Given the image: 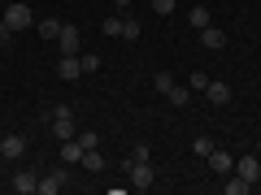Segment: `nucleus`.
I'll return each instance as SVG.
<instances>
[{"label": "nucleus", "mask_w": 261, "mask_h": 195, "mask_svg": "<svg viewBox=\"0 0 261 195\" xmlns=\"http://www.w3.org/2000/svg\"><path fill=\"white\" fill-rule=\"evenodd\" d=\"M53 135H57V139H74V135H79V126H74V113H70V109H65V104H61V109H53Z\"/></svg>", "instance_id": "obj_1"}, {"label": "nucleus", "mask_w": 261, "mask_h": 195, "mask_svg": "<svg viewBox=\"0 0 261 195\" xmlns=\"http://www.w3.org/2000/svg\"><path fill=\"white\" fill-rule=\"evenodd\" d=\"M126 174H130V186H135V191H148V186L157 182L152 160H135V165H126Z\"/></svg>", "instance_id": "obj_2"}, {"label": "nucleus", "mask_w": 261, "mask_h": 195, "mask_svg": "<svg viewBox=\"0 0 261 195\" xmlns=\"http://www.w3.org/2000/svg\"><path fill=\"white\" fill-rule=\"evenodd\" d=\"M57 39H61V56H79V52H83V39H79L74 22H61V35H57Z\"/></svg>", "instance_id": "obj_3"}, {"label": "nucleus", "mask_w": 261, "mask_h": 195, "mask_svg": "<svg viewBox=\"0 0 261 195\" xmlns=\"http://www.w3.org/2000/svg\"><path fill=\"white\" fill-rule=\"evenodd\" d=\"M0 18L9 22V26H13V30H27V26H31V22H35V13H31V9H27V5H9V9L0 13Z\"/></svg>", "instance_id": "obj_4"}, {"label": "nucleus", "mask_w": 261, "mask_h": 195, "mask_svg": "<svg viewBox=\"0 0 261 195\" xmlns=\"http://www.w3.org/2000/svg\"><path fill=\"white\" fill-rule=\"evenodd\" d=\"M257 169H261V156H257V152H248V156H235V174H240L244 182L257 186Z\"/></svg>", "instance_id": "obj_5"}, {"label": "nucleus", "mask_w": 261, "mask_h": 195, "mask_svg": "<svg viewBox=\"0 0 261 195\" xmlns=\"http://www.w3.org/2000/svg\"><path fill=\"white\" fill-rule=\"evenodd\" d=\"M205 100L209 104H231V83H222V78H209V87H205Z\"/></svg>", "instance_id": "obj_6"}, {"label": "nucleus", "mask_w": 261, "mask_h": 195, "mask_svg": "<svg viewBox=\"0 0 261 195\" xmlns=\"http://www.w3.org/2000/svg\"><path fill=\"white\" fill-rule=\"evenodd\" d=\"M209 169H214V174H231V169H235V156H231V152H226V148H218V143H214V152H209Z\"/></svg>", "instance_id": "obj_7"}, {"label": "nucleus", "mask_w": 261, "mask_h": 195, "mask_svg": "<svg viewBox=\"0 0 261 195\" xmlns=\"http://www.w3.org/2000/svg\"><path fill=\"white\" fill-rule=\"evenodd\" d=\"M22 152H27V139L22 135H5L0 139V156L5 160H22Z\"/></svg>", "instance_id": "obj_8"}, {"label": "nucleus", "mask_w": 261, "mask_h": 195, "mask_svg": "<svg viewBox=\"0 0 261 195\" xmlns=\"http://www.w3.org/2000/svg\"><path fill=\"white\" fill-rule=\"evenodd\" d=\"M65 186V169H48L44 178H39V195H57Z\"/></svg>", "instance_id": "obj_9"}, {"label": "nucleus", "mask_w": 261, "mask_h": 195, "mask_svg": "<svg viewBox=\"0 0 261 195\" xmlns=\"http://www.w3.org/2000/svg\"><path fill=\"white\" fill-rule=\"evenodd\" d=\"M9 186H13L18 195H35V191H39V178L22 169V174H13V178H9Z\"/></svg>", "instance_id": "obj_10"}, {"label": "nucleus", "mask_w": 261, "mask_h": 195, "mask_svg": "<svg viewBox=\"0 0 261 195\" xmlns=\"http://www.w3.org/2000/svg\"><path fill=\"white\" fill-rule=\"evenodd\" d=\"M57 74H61L65 83H74V78H83V65H79V56H61V61H57Z\"/></svg>", "instance_id": "obj_11"}, {"label": "nucleus", "mask_w": 261, "mask_h": 195, "mask_svg": "<svg viewBox=\"0 0 261 195\" xmlns=\"http://www.w3.org/2000/svg\"><path fill=\"white\" fill-rule=\"evenodd\" d=\"M200 44H205V48H214V52H218V48L226 44V30H222V26H214V22H209V26L200 30Z\"/></svg>", "instance_id": "obj_12"}, {"label": "nucleus", "mask_w": 261, "mask_h": 195, "mask_svg": "<svg viewBox=\"0 0 261 195\" xmlns=\"http://www.w3.org/2000/svg\"><path fill=\"white\" fill-rule=\"evenodd\" d=\"M192 95H196L192 87H178V83H174V87H170V91H166V100L174 104V109H187V104H192Z\"/></svg>", "instance_id": "obj_13"}, {"label": "nucleus", "mask_w": 261, "mask_h": 195, "mask_svg": "<svg viewBox=\"0 0 261 195\" xmlns=\"http://www.w3.org/2000/svg\"><path fill=\"white\" fill-rule=\"evenodd\" d=\"M61 160H65V165H79V160H83V143H79V139H65L61 143Z\"/></svg>", "instance_id": "obj_14"}, {"label": "nucleus", "mask_w": 261, "mask_h": 195, "mask_svg": "<svg viewBox=\"0 0 261 195\" xmlns=\"http://www.w3.org/2000/svg\"><path fill=\"white\" fill-rule=\"evenodd\" d=\"M79 165H83V169H92V174H100V169H105V156H100V148H87Z\"/></svg>", "instance_id": "obj_15"}, {"label": "nucleus", "mask_w": 261, "mask_h": 195, "mask_svg": "<svg viewBox=\"0 0 261 195\" xmlns=\"http://www.w3.org/2000/svg\"><path fill=\"white\" fill-rule=\"evenodd\" d=\"M35 30H39L44 39H57V35H61V22H57V18H44V22H35Z\"/></svg>", "instance_id": "obj_16"}, {"label": "nucleus", "mask_w": 261, "mask_h": 195, "mask_svg": "<svg viewBox=\"0 0 261 195\" xmlns=\"http://www.w3.org/2000/svg\"><path fill=\"white\" fill-rule=\"evenodd\" d=\"M222 191H226V195H248V191H252V182H244V178L235 174L231 182H222Z\"/></svg>", "instance_id": "obj_17"}, {"label": "nucleus", "mask_w": 261, "mask_h": 195, "mask_svg": "<svg viewBox=\"0 0 261 195\" xmlns=\"http://www.w3.org/2000/svg\"><path fill=\"white\" fill-rule=\"evenodd\" d=\"M79 65H83V74H96V70H100V56L96 52H79Z\"/></svg>", "instance_id": "obj_18"}, {"label": "nucleus", "mask_w": 261, "mask_h": 195, "mask_svg": "<svg viewBox=\"0 0 261 195\" xmlns=\"http://www.w3.org/2000/svg\"><path fill=\"white\" fill-rule=\"evenodd\" d=\"M135 160H152V148H148V143H135V148H130L126 165H135Z\"/></svg>", "instance_id": "obj_19"}, {"label": "nucleus", "mask_w": 261, "mask_h": 195, "mask_svg": "<svg viewBox=\"0 0 261 195\" xmlns=\"http://www.w3.org/2000/svg\"><path fill=\"white\" fill-rule=\"evenodd\" d=\"M100 30H105L109 39H118V35H122V13H113V18H105V26H100Z\"/></svg>", "instance_id": "obj_20"}, {"label": "nucleus", "mask_w": 261, "mask_h": 195, "mask_svg": "<svg viewBox=\"0 0 261 195\" xmlns=\"http://www.w3.org/2000/svg\"><path fill=\"white\" fill-rule=\"evenodd\" d=\"M122 39H126V44H130V39H140V22H135V18H122Z\"/></svg>", "instance_id": "obj_21"}, {"label": "nucleus", "mask_w": 261, "mask_h": 195, "mask_svg": "<svg viewBox=\"0 0 261 195\" xmlns=\"http://www.w3.org/2000/svg\"><path fill=\"white\" fill-rule=\"evenodd\" d=\"M187 22H192L196 30H205L209 26V9H192V13H187Z\"/></svg>", "instance_id": "obj_22"}, {"label": "nucleus", "mask_w": 261, "mask_h": 195, "mask_svg": "<svg viewBox=\"0 0 261 195\" xmlns=\"http://www.w3.org/2000/svg\"><path fill=\"white\" fill-rule=\"evenodd\" d=\"M187 87H192L196 95H205V87H209V74H192V78H187Z\"/></svg>", "instance_id": "obj_23"}, {"label": "nucleus", "mask_w": 261, "mask_h": 195, "mask_svg": "<svg viewBox=\"0 0 261 195\" xmlns=\"http://www.w3.org/2000/svg\"><path fill=\"white\" fill-rule=\"evenodd\" d=\"M74 139H79V143H83V152H87V148H100V139H96V135H92V130H79V135H74Z\"/></svg>", "instance_id": "obj_24"}, {"label": "nucleus", "mask_w": 261, "mask_h": 195, "mask_svg": "<svg viewBox=\"0 0 261 195\" xmlns=\"http://www.w3.org/2000/svg\"><path fill=\"white\" fill-rule=\"evenodd\" d=\"M192 152H196V156H209V152H214V139H205V135H200V139L192 143Z\"/></svg>", "instance_id": "obj_25"}, {"label": "nucleus", "mask_w": 261, "mask_h": 195, "mask_svg": "<svg viewBox=\"0 0 261 195\" xmlns=\"http://www.w3.org/2000/svg\"><path fill=\"white\" fill-rule=\"evenodd\" d=\"M152 87H157V91H161V95H166V91H170V87H174V78H170V74H157V78H152Z\"/></svg>", "instance_id": "obj_26"}, {"label": "nucleus", "mask_w": 261, "mask_h": 195, "mask_svg": "<svg viewBox=\"0 0 261 195\" xmlns=\"http://www.w3.org/2000/svg\"><path fill=\"white\" fill-rule=\"evenodd\" d=\"M152 9H157L161 18H170V13H174V0H152Z\"/></svg>", "instance_id": "obj_27"}, {"label": "nucleus", "mask_w": 261, "mask_h": 195, "mask_svg": "<svg viewBox=\"0 0 261 195\" xmlns=\"http://www.w3.org/2000/svg\"><path fill=\"white\" fill-rule=\"evenodd\" d=\"M13 35H18V30H13V26H9V22L0 18V44H13Z\"/></svg>", "instance_id": "obj_28"}, {"label": "nucleus", "mask_w": 261, "mask_h": 195, "mask_svg": "<svg viewBox=\"0 0 261 195\" xmlns=\"http://www.w3.org/2000/svg\"><path fill=\"white\" fill-rule=\"evenodd\" d=\"M113 5H118V9H126V5H130V0H113Z\"/></svg>", "instance_id": "obj_29"}, {"label": "nucleus", "mask_w": 261, "mask_h": 195, "mask_svg": "<svg viewBox=\"0 0 261 195\" xmlns=\"http://www.w3.org/2000/svg\"><path fill=\"white\" fill-rule=\"evenodd\" d=\"M257 156H261V139H257Z\"/></svg>", "instance_id": "obj_30"}, {"label": "nucleus", "mask_w": 261, "mask_h": 195, "mask_svg": "<svg viewBox=\"0 0 261 195\" xmlns=\"http://www.w3.org/2000/svg\"><path fill=\"white\" fill-rule=\"evenodd\" d=\"M257 182H261V169H257Z\"/></svg>", "instance_id": "obj_31"}]
</instances>
